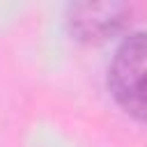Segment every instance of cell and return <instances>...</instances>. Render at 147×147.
Wrapping results in <instances>:
<instances>
[{
    "label": "cell",
    "instance_id": "6da1fadb",
    "mask_svg": "<svg viewBox=\"0 0 147 147\" xmlns=\"http://www.w3.org/2000/svg\"><path fill=\"white\" fill-rule=\"evenodd\" d=\"M108 90L133 119L147 122V32L129 34L108 67Z\"/></svg>",
    "mask_w": 147,
    "mask_h": 147
},
{
    "label": "cell",
    "instance_id": "7a4b0ae2",
    "mask_svg": "<svg viewBox=\"0 0 147 147\" xmlns=\"http://www.w3.org/2000/svg\"><path fill=\"white\" fill-rule=\"evenodd\" d=\"M131 16V7L122 2H80L71 5L67 14L69 30L76 39L96 44L117 34Z\"/></svg>",
    "mask_w": 147,
    "mask_h": 147
}]
</instances>
